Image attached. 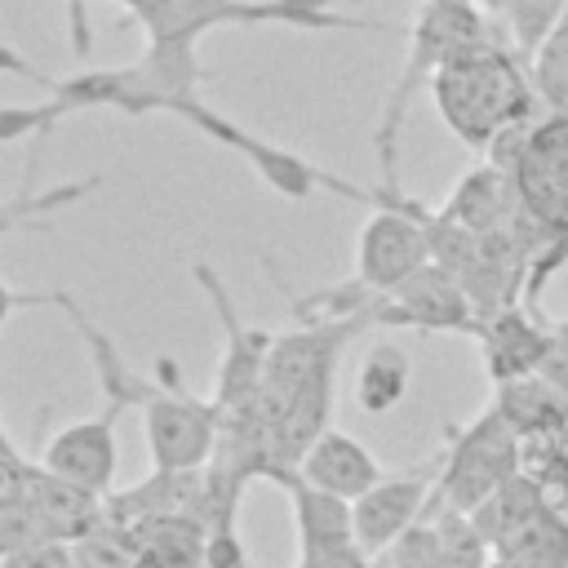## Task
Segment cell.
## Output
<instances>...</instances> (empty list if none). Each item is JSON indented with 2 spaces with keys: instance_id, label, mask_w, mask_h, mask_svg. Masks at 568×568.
<instances>
[{
  "instance_id": "32",
  "label": "cell",
  "mask_w": 568,
  "mask_h": 568,
  "mask_svg": "<svg viewBox=\"0 0 568 568\" xmlns=\"http://www.w3.org/2000/svg\"><path fill=\"white\" fill-rule=\"evenodd\" d=\"M18 306H53V293H18L13 284L0 280V328H4V320H9Z\"/></svg>"
},
{
  "instance_id": "10",
  "label": "cell",
  "mask_w": 568,
  "mask_h": 568,
  "mask_svg": "<svg viewBox=\"0 0 568 568\" xmlns=\"http://www.w3.org/2000/svg\"><path fill=\"white\" fill-rule=\"evenodd\" d=\"M515 186H519V204L532 217H541L555 231H568V115L550 111L537 124L515 169Z\"/></svg>"
},
{
  "instance_id": "11",
  "label": "cell",
  "mask_w": 568,
  "mask_h": 568,
  "mask_svg": "<svg viewBox=\"0 0 568 568\" xmlns=\"http://www.w3.org/2000/svg\"><path fill=\"white\" fill-rule=\"evenodd\" d=\"M475 342L484 346V368H488L493 386H501V382L541 373V364L550 355V324H541V315L528 306H510V311L484 320L475 328Z\"/></svg>"
},
{
  "instance_id": "20",
  "label": "cell",
  "mask_w": 568,
  "mask_h": 568,
  "mask_svg": "<svg viewBox=\"0 0 568 568\" xmlns=\"http://www.w3.org/2000/svg\"><path fill=\"white\" fill-rule=\"evenodd\" d=\"M408 382H413L408 351H399L395 342H377V346L364 351V359L355 368V404L373 417L390 413L408 395Z\"/></svg>"
},
{
  "instance_id": "13",
  "label": "cell",
  "mask_w": 568,
  "mask_h": 568,
  "mask_svg": "<svg viewBox=\"0 0 568 568\" xmlns=\"http://www.w3.org/2000/svg\"><path fill=\"white\" fill-rule=\"evenodd\" d=\"M297 475H302L306 484L333 493V497L355 501V497H364V493L382 479V466H377V457H373L359 439H351L346 430H333V426H328V430L302 453Z\"/></svg>"
},
{
  "instance_id": "39",
  "label": "cell",
  "mask_w": 568,
  "mask_h": 568,
  "mask_svg": "<svg viewBox=\"0 0 568 568\" xmlns=\"http://www.w3.org/2000/svg\"><path fill=\"white\" fill-rule=\"evenodd\" d=\"M0 453H13V448H9V439H4V430H0Z\"/></svg>"
},
{
  "instance_id": "37",
  "label": "cell",
  "mask_w": 568,
  "mask_h": 568,
  "mask_svg": "<svg viewBox=\"0 0 568 568\" xmlns=\"http://www.w3.org/2000/svg\"><path fill=\"white\" fill-rule=\"evenodd\" d=\"M368 568H390V559H386V555H377V559H373Z\"/></svg>"
},
{
  "instance_id": "34",
  "label": "cell",
  "mask_w": 568,
  "mask_h": 568,
  "mask_svg": "<svg viewBox=\"0 0 568 568\" xmlns=\"http://www.w3.org/2000/svg\"><path fill=\"white\" fill-rule=\"evenodd\" d=\"M488 568H528V564H519V559H510V555H493Z\"/></svg>"
},
{
  "instance_id": "38",
  "label": "cell",
  "mask_w": 568,
  "mask_h": 568,
  "mask_svg": "<svg viewBox=\"0 0 568 568\" xmlns=\"http://www.w3.org/2000/svg\"><path fill=\"white\" fill-rule=\"evenodd\" d=\"M559 31H568V4H564V18H559Z\"/></svg>"
},
{
  "instance_id": "16",
  "label": "cell",
  "mask_w": 568,
  "mask_h": 568,
  "mask_svg": "<svg viewBox=\"0 0 568 568\" xmlns=\"http://www.w3.org/2000/svg\"><path fill=\"white\" fill-rule=\"evenodd\" d=\"M27 506L36 510L44 537L53 541H80L84 532H93L98 524H106V497H93L49 470H31V484H27Z\"/></svg>"
},
{
  "instance_id": "7",
  "label": "cell",
  "mask_w": 568,
  "mask_h": 568,
  "mask_svg": "<svg viewBox=\"0 0 568 568\" xmlns=\"http://www.w3.org/2000/svg\"><path fill=\"white\" fill-rule=\"evenodd\" d=\"M373 324H408V328H426V333H466V337H475V328H479V320L466 302V288L439 262L422 266L399 288L377 293Z\"/></svg>"
},
{
  "instance_id": "3",
  "label": "cell",
  "mask_w": 568,
  "mask_h": 568,
  "mask_svg": "<svg viewBox=\"0 0 568 568\" xmlns=\"http://www.w3.org/2000/svg\"><path fill=\"white\" fill-rule=\"evenodd\" d=\"M510 475H519V435L506 426V417L488 404L475 422L448 430L444 462L435 470V493L426 506V519L435 510L470 515L484 506Z\"/></svg>"
},
{
  "instance_id": "18",
  "label": "cell",
  "mask_w": 568,
  "mask_h": 568,
  "mask_svg": "<svg viewBox=\"0 0 568 568\" xmlns=\"http://www.w3.org/2000/svg\"><path fill=\"white\" fill-rule=\"evenodd\" d=\"M493 408L506 417V426L519 439H532V435H546V430L568 426V395L555 382H546L541 373L501 382L497 395H493Z\"/></svg>"
},
{
  "instance_id": "5",
  "label": "cell",
  "mask_w": 568,
  "mask_h": 568,
  "mask_svg": "<svg viewBox=\"0 0 568 568\" xmlns=\"http://www.w3.org/2000/svg\"><path fill=\"white\" fill-rule=\"evenodd\" d=\"M155 368H160L164 382H155V395L142 404L151 466H160V470H200V466L213 462L217 430H222V408L213 399L191 395L169 359H160Z\"/></svg>"
},
{
  "instance_id": "36",
  "label": "cell",
  "mask_w": 568,
  "mask_h": 568,
  "mask_svg": "<svg viewBox=\"0 0 568 568\" xmlns=\"http://www.w3.org/2000/svg\"><path fill=\"white\" fill-rule=\"evenodd\" d=\"M484 13H501V0H475Z\"/></svg>"
},
{
  "instance_id": "15",
  "label": "cell",
  "mask_w": 568,
  "mask_h": 568,
  "mask_svg": "<svg viewBox=\"0 0 568 568\" xmlns=\"http://www.w3.org/2000/svg\"><path fill=\"white\" fill-rule=\"evenodd\" d=\"M439 213H448L470 235H493V231L510 226V217L519 213V186H515L510 173L479 160L475 169L462 173V182L453 186V195L444 200Z\"/></svg>"
},
{
  "instance_id": "23",
  "label": "cell",
  "mask_w": 568,
  "mask_h": 568,
  "mask_svg": "<svg viewBox=\"0 0 568 568\" xmlns=\"http://www.w3.org/2000/svg\"><path fill=\"white\" fill-rule=\"evenodd\" d=\"M430 519H435V528H439V568H488L493 546H488V537L475 528L470 515L435 510Z\"/></svg>"
},
{
  "instance_id": "40",
  "label": "cell",
  "mask_w": 568,
  "mask_h": 568,
  "mask_svg": "<svg viewBox=\"0 0 568 568\" xmlns=\"http://www.w3.org/2000/svg\"><path fill=\"white\" fill-rule=\"evenodd\" d=\"M355 4H359V0H355Z\"/></svg>"
},
{
  "instance_id": "2",
  "label": "cell",
  "mask_w": 568,
  "mask_h": 568,
  "mask_svg": "<svg viewBox=\"0 0 568 568\" xmlns=\"http://www.w3.org/2000/svg\"><path fill=\"white\" fill-rule=\"evenodd\" d=\"M484 40H497V36L488 31V18L475 0H422L417 22L408 31L404 71L390 84L377 133H373L377 164H382V186H395V142H399V129H404V115H408V102L417 98V89L430 84V75L439 67H448L457 53H466Z\"/></svg>"
},
{
  "instance_id": "6",
  "label": "cell",
  "mask_w": 568,
  "mask_h": 568,
  "mask_svg": "<svg viewBox=\"0 0 568 568\" xmlns=\"http://www.w3.org/2000/svg\"><path fill=\"white\" fill-rule=\"evenodd\" d=\"M195 280L213 306V315L222 320V333H226V351H222V364H217V377H213V404L222 413H244L257 404L262 395V382H266V355H271V333L262 328H248L231 302V293L222 288L217 271L195 262Z\"/></svg>"
},
{
  "instance_id": "14",
  "label": "cell",
  "mask_w": 568,
  "mask_h": 568,
  "mask_svg": "<svg viewBox=\"0 0 568 568\" xmlns=\"http://www.w3.org/2000/svg\"><path fill=\"white\" fill-rule=\"evenodd\" d=\"M200 493H204V466L200 470H160V466H151L146 479L106 493V519L133 528V524L160 519V515H195Z\"/></svg>"
},
{
  "instance_id": "30",
  "label": "cell",
  "mask_w": 568,
  "mask_h": 568,
  "mask_svg": "<svg viewBox=\"0 0 568 568\" xmlns=\"http://www.w3.org/2000/svg\"><path fill=\"white\" fill-rule=\"evenodd\" d=\"M541 377L568 395V320H550V355L541 364Z\"/></svg>"
},
{
  "instance_id": "8",
  "label": "cell",
  "mask_w": 568,
  "mask_h": 568,
  "mask_svg": "<svg viewBox=\"0 0 568 568\" xmlns=\"http://www.w3.org/2000/svg\"><path fill=\"white\" fill-rule=\"evenodd\" d=\"M120 404H102L93 417H80L71 426H62L44 453H40V470L93 493V497H106L111 493V479H115V422H120Z\"/></svg>"
},
{
  "instance_id": "28",
  "label": "cell",
  "mask_w": 568,
  "mask_h": 568,
  "mask_svg": "<svg viewBox=\"0 0 568 568\" xmlns=\"http://www.w3.org/2000/svg\"><path fill=\"white\" fill-rule=\"evenodd\" d=\"M0 568H75V555H71V541H31L13 555H0Z\"/></svg>"
},
{
  "instance_id": "25",
  "label": "cell",
  "mask_w": 568,
  "mask_h": 568,
  "mask_svg": "<svg viewBox=\"0 0 568 568\" xmlns=\"http://www.w3.org/2000/svg\"><path fill=\"white\" fill-rule=\"evenodd\" d=\"M532 89L546 102V111H568V31H550V40L528 62Z\"/></svg>"
},
{
  "instance_id": "26",
  "label": "cell",
  "mask_w": 568,
  "mask_h": 568,
  "mask_svg": "<svg viewBox=\"0 0 568 568\" xmlns=\"http://www.w3.org/2000/svg\"><path fill=\"white\" fill-rule=\"evenodd\" d=\"M546 115H550V111L501 124V129L493 133V142L484 146V160H488L493 169H501V173H510V178H515V169H519V160H524V151H528V142H532V133H537V124H541Z\"/></svg>"
},
{
  "instance_id": "29",
  "label": "cell",
  "mask_w": 568,
  "mask_h": 568,
  "mask_svg": "<svg viewBox=\"0 0 568 568\" xmlns=\"http://www.w3.org/2000/svg\"><path fill=\"white\" fill-rule=\"evenodd\" d=\"M204 568H253L248 564V550H244V541L235 532V519L209 528V564Z\"/></svg>"
},
{
  "instance_id": "27",
  "label": "cell",
  "mask_w": 568,
  "mask_h": 568,
  "mask_svg": "<svg viewBox=\"0 0 568 568\" xmlns=\"http://www.w3.org/2000/svg\"><path fill=\"white\" fill-rule=\"evenodd\" d=\"M390 568H439V528L435 519H417L390 550Z\"/></svg>"
},
{
  "instance_id": "31",
  "label": "cell",
  "mask_w": 568,
  "mask_h": 568,
  "mask_svg": "<svg viewBox=\"0 0 568 568\" xmlns=\"http://www.w3.org/2000/svg\"><path fill=\"white\" fill-rule=\"evenodd\" d=\"M373 559L359 546H342V550H320V555H297L293 568H368Z\"/></svg>"
},
{
  "instance_id": "21",
  "label": "cell",
  "mask_w": 568,
  "mask_h": 568,
  "mask_svg": "<svg viewBox=\"0 0 568 568\" xmlns=\"http://www.w3.org/2000/svg\"><path fill=\"white\" fill-rule=\"evenodd\" d=\"M133 537L146 555L169 568H204L209 564V524L195 515H160L133 524Z\"/></svg>"
},
{
  "instance_id": "35",
  "label": "cell",
  "mask_w": 568,
  "mask_h": 568,
  "mask_svg": "<svg viewBox=\"0 0 568 568\" xmlns=\"http://www.w3.org/2000/svg\"><path fill=\"white\" fill-rule=\"evenodd\" d=\"M133 568H169V564H160V559H155V555H146V550H142V555H138V559H133Z\"/></svg>"
},
{
  "instance_id": "19",
  "label": "cell",
  "mask_w": 568,
  "mask_h": 568,
  "mask_svg": "<svg viewBox=\"0 0 568 568\" xmlns=\"http://www.w3.org/2000/svg\"><path fill=\"white\" fill-rule=\"evenodd\" d=\"M493 555H510L528 568H568V510L559 501L537 506L493 546Z\"/></svg>"
},
{
  "instance_id": "24",
  "label": "cell",
  "mask_w": 568,
  "mask_h": 568,
  "mask_svg": "<svg viewBox=\"0 0 568 568\" xmlns=\"http://www.w3.org/2000/svg\"><path fill=\"white\" fill-rule=\"evenodd\" d=\"M71 555H75V568H133L142 546H138L133 528L106 519L93 532H84L80 541H71Z\"/></svg>"
},
{
  "instance_id": "22",
  "label": "cell",
  "mask_w": 568,
  "mask_h": 568,
  "mask_svg": "<svg viewBox=\"0 0 568 568\" xmlns=\"http://www.w3.org/2000/svg\"><path fill=\"white\" fill-rule=\"evenodd\" d=\"M568 0H501V18L510 31V49L532 62V53L550 40V31L559 27Z\"/></svg>"
},
{
  "instance_id": "1",
  "label": "cell",
  "mask_w": 568,
  "mask_h": 568,
  "mask_svg": "<svg viewBox=\"0 0 568 568\" xmlns=\"http://www.w3.org/2000/svg\"><path fill=\"white\" fill-rule=\"evenodd\" d=\"M430 93H435L444 124L470 151H484L501 124L546 111V102L532 89L528 62L501 40H484L457 53L448 67L430 75Z\"/></svg>"
},
{
  "instance_id": "4",
  "label": "cell",
  "mask_w": 568,
  "mask_h": 568,
  "mask_svg": "<svg viewBox=\"0 0 568 568\" xmlns=\"http://www.w3.org/2000/svg\"><path fill=\"white\" fill-rule=\"evenodd\" d=\"M373 217L359 226V248H355V280H364L373 293L399 288L408 275L430 266V235H426V209L399 186H373Z\"/></svg>"
},
{
  "instance_id": "12",
  "label": "cell",
  "mask_w": 568,
  "mask_h": 568,
  "mask_svg": "<svg viewBox=\"0 0 568 568\" xmlns=\"http://www.w3.org/2000/svg\"><path fill=\"white\" fill-rule=\"evenodd\" d=\"M266 479L288 493V510H293V528H297V555L355 546V515H351L346 497H333V493L306 484L297 470H284V466L266 470Z\"/></svg>"
},
{
  "instance_id": "33",
  "label": "cell",
  "mask_w": 568,
  "mask_h": 568,
  "mask_svg": "<svg viewBox=\"0 0 568 568\" xmlns=\"http://www.w3.org/2000/svg\"><path fill=\"white\" fill-rule=\"evenodd\" d=\"M0 71H13V75H22V80H44L27 58H18V53H13V49H4V44H0Z\"/></svg>"
},
{
  "instance_id": "9",
  "label": "cell",
  "mask_w": 568,
  "mask_h": 568,
  "mask_svg": "<svg viewBox=\"0 0 568 568\" xmlns=\"http://www.w3.org/2000/svg\"><path fill=\"white\" fill-rule=\"evenodd\" d=\"M435 493V470H408V475H382L364 497L351 501L355 515V546L377 559L386 555L417 519H426Z\"/></svg>"
},
{
  "instance_id": "17",
  "label": "cell",
  "mask_w": 568,
  "mask_h": 568,
  "mask_svg": "<svg viewBox=\"0 0 568 568\" xmlns=\"http://www.w3.org/2000/svg\"><path fill=\"white\" fill-rule=\"evenodd\" d=\"M53 306H62L67 320L75 324V333L84 337V346H89V364H93L98 386H102V404H120L124 413H129V408H142V404L155 395V382H142V377L124 364V355L115 351V342H111V337L80 311V302H71L67 293H53Z\"/></svg>"
}]
</instances>
